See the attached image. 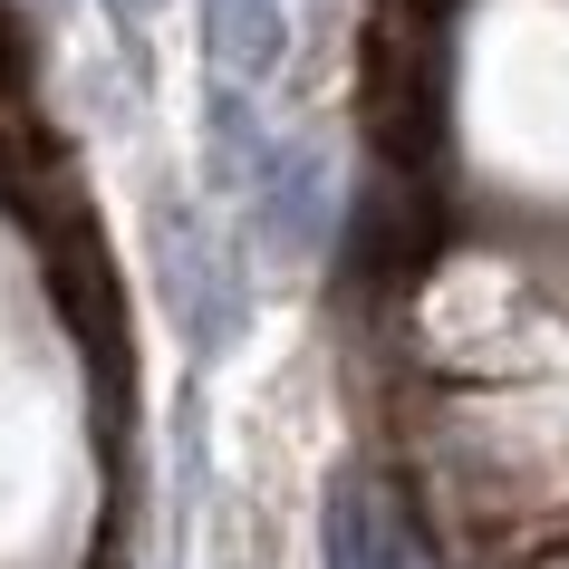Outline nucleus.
I'll return each mask as SVG.
<instances>
[{
  "label": "nucleus",
  "instance_id": "obj_2",
  "mask_svg": "<svg viewBox=\"0 0 569 569\" xmlns=\"http://www.w3.org/2000/svg\"><path fill=\"white\" fill-rule=\"evenodd\" d=\"M251 203H261L280 251H319L329 241V154L319 146H270L261 174H251Z\"/></svg>",
  "mask_w": 569,
  "mask_h": 569
},
{
  "label": "nucleus",
  "instance_id": "obj_5",
  "mask_svg": "<svg viewBox=\"0 0 569 569\" xmlns=\"http://www.w3.org/2000/svg\"><path fill=\"white\" fill-rule=\"evenodd\" d=\"M107 10H117V30H146V10H154V0H107Z\"/></svg>",
  "mask_w": 569,
  "mask_h": 569
},
{
  "label": "nucleus",
  "instance_id": "obj_3",
  "mask_svg": "<svg viewBox=\"0 0 569 569\" xmlns=\"http://www.w3.org/2000/svg\"><path fill=\"white\" fill-rule=\"evenodd\" d=\"M203 30H212V68L232 88H261L290 59V0H203Z\"/></svg>",
  "mask_w": 569,
  "mask_h": 569
},
{
  "label": "nucleus",
  "instance_id": "obj_4",
  "mask_svg": "<svg viewBox=\"0 0 569 569\" xmlns=\"http://www.w3.org/2000/svg\"><path fill=\"white\" fill-rule=\"evenodd\" d=\"M261 117H251V88H232V78H212V174L232 183V193H251V174H261Z\"/></svg>",
  "mask_w": 569,
  "mask_h": 569
},
{
  "label": "nucleus",
  "instance_id": "obj_1",
  "mask_svg": "<svg viewBox=\"0 0 569 569\" xmlns=\"http://www.w3.org/2000/svg\"><path fill=\"white\" fill-rule=\"evenodd\" d=\"M329 569H425V531L387 482L338 473L329 482Z\"/></svg>",
  "mask_w": 569,
  "mask_h": 569
}]
</instances>
